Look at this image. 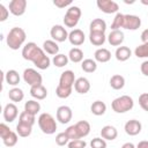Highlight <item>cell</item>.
Instances as JSON below:
<instances>
[{"label": "cell", "instance_id": "cell-1", "mask_svg": "<svg viewBox=\"0 0 148 148\" xmlns=\"http://www.w3.org/2000/svg\"><path fill=\"white\" fill-rule=\"evenodd\" d=\"M22 57L24 60L34 62L38 69H47L51 65V59L49 56H46L44 50L37 46V44L34 42H29L23 46Z\"/></svg>", "mask_w": 148, "mask_h": 148}, {"label": "cell", "instance_id": "cell-2", "mask_svg": "<svg viewBox=\"0 0 148 148\" xmlns=\"http://www.w3.org/2000/svg\"><path fill=\"white\" fill-rule=\"evenodd\" d=\"M25 38H27L25 31L20 27H14L8 31L7 37H6V43L9 49L18 50L24 44Z\"/></svg>", "mask_w": 148, "mask_h": 148}, {"label": "cell", "instance_id": "cell-3", "mask_svg": "<svg viewBox=\"0 0 148 148\" xmlns=\"http://www.w3.org/2000/svg\"><path fill=\"white\" fill-rule=\"evenodd\" d=\"M37 123H38L40 131L44 134L51 135V134L56 133V131H57V121L53 118V116L47 113V112L40 113L38 119H37Z\"/></svg>", "mask_w": 148, "mask_h": 148}, {"label": "cell", "instance_id": "cell-4", "mask_svg": "<svg viewBox=\"0 0 148 148\" xmlns=\"http://www.w3.org/2000/svg\"><path fill=\"white\" fill-rule=\"evenodd\" d=\"M134 106V101L128 95H123L114 98L111 103V108L116 113H125L132 110Z\"/></svg>", "mask_w": 148, "mask_h": 148}, {"label": "cell", "instance_id": "cell-5", "mask_svg": "<svg viewBox=\"0 0 148 148\" xmlns=\"http://www.w3.org/2000/svg\"><path fill=\"white\" fill-rule=\"evenodd\" d=\"M81 15H82V12H81L80 7L72 5L67 9V12H66V14L64 16V24L67 28H74V27H76V24L80 21Z\"/></svg>", "mask_w": 148, "mask_h": 148}, {"label": "cell", "instance_id": "cell-6", "mask_svg": "<svg viewBox=\"0 0 148 148\" xmlns=\"http://www.w3.org/2000/svg\"><path fill=\"white\" fill-rule=\"evenodd\" d=\"M23 80L30 87L39 86L43 82L42 75L36 69H34V68H25L24 69V72H23Z\"/></svg>", "mask_w": 148, "mask_h": 148}, {"label": "cell", "instance_id": "cell-7", "mask_svg": "<svg viewBox=\"0 0 148 148\" xmlns=\"http://www.w3.org/2000/svg\"><path fill=\"white\" fill-rule=\"evenodd\" d=\"M50 35L52 37V39L57 43H62L65 42L66 39H68V35L69 32H67L66 28L60 25V24H56L51 28L50 30Z\"/></svg>", "mask_w": 148, "mask_h": 148}, {"label": "cell", "instance_id": "cell-8", "mask_svg": "<svg viewBox=\"0 0 148 148\" xmlns=\"http://www.w3.org/2000/svg\"><path fill=\"white\" fill-rule=\"evenodd\" d=\"M96 5L98 9L105 14H117L119 10V6L113 0H97Z\"/></svg>", "mask_w": 148, "mask_h": 148}, {"label": "cell", "instance_id": "cell-9", "mask_svg": "<svg viewBox=\"0 0 148 148\" xmlns=\"http://www.w3.org/2000/svg\"><path fill=\"white\" fill-rule=\"evenodd\" d=\"M75 74L73 71L71 69H67L65 72H62L60 74V77H59V83L58 86L62 87V88H67V89H73L74 87V83H75Z\"/></svg>", "mask_w": 148, "mask_h": 148}, {"label": "cell", "instance_id": "cell-10", "mask_svg": "<svg viewBox=\"0 0 148 148\" xmlns=\"http://www.w3.org/2000/svg\"><path fill=\"white\" fill-rule=\"evenodd\" d=\"M141 27V18L136 15L132 14H125L124 15V24L123 28L126 30H138Z\"/></svg>", "mask_w": 148, "mask_h": 148}, {"label": "cell", "instance_id": "cell-11", "mask_svg": "<svg viewBox=\"0 0 148 148\" xmlns=\"http://www.w3.org/2000/svg\"><path fill=\"white\" fill-rule=\"evenodd\" d=\"M27 0H12L9 2L8 9L9 12L15 16H22L25 13L27 9Z\"/></svg>", "mask_w": 148, "mask_h": 148}, {"label": "cell", "instance_id": "cell-12", "mask_svg": "<svg viewBox=\"0 0 148 148\" xmlns=\"http://www.w3.org/2000/svg\"><path fill=\"white\" fill-rule=\"evenodd\" d=\"M56 117H57V120L60 124H68L72 120V117H73L72 109L67 105H61L57 109Z\"/></svg>", "mask_w": 148, "mask_h": 148}, {"label": "cell", "instance_id": "cell-13", "mask_svg": "<svg viewBox=\"0 0 148 148\" xmlns=\"http://www.w3.org/2000/svg\"><path fill=\"white\" fill-rule=\"evenodd\" d=\"M2 114H3L5 121H7V123H13V121L17 118V116H18V109H17V106L15 105V103H8V104L5 105Z\"/></svg>", "mask_w": 148, "mask_h": 148}, {"label": "cell", "instance_id": "cell-14", "mask_svg": "<svg viewBox=\"0 0 148 148\" xmlns=\"http://www.w3.org/2000/svg\"><path fill=\"white\" fill-rule=\"evenodd\" d=\"M124 130H125L126 134H128L131 136H135L141 132L142 124L136 119H131V120L126 121V124L124 126Z\"/></svg>", "mask_w": 148, "mask_h": 148}, {"label": "cell", "instance_id": "cell-15", "mask_svg": "<svg viewBox=\"0 0 148 148\" xmlns=\"http://www.w3.org/2000/svg\"><path fill=\"white\" fill-rule=\"evenodd\" d=\"M86 36L81 29H73L68 35V40L74 46H80L84 43Z\"/></svg>", "mask_w": 148, "mask_h": 148}, {"label": "cell", "instance_id": "cell-16", "mask_svg": "<svg viewBox=\"0 0 148 148\" xmlns=\"http://www.w3.org/2000/svg\"><path fill=\"white\" fill-rule=\"evenodd\" d=\"M108 42L112 46H119L123 44L125 39V35L121 30H111L110 34L108 35Z\"/></svg>", "mask_w": 148, "mask_h": 148}, {"label": "cell", "instance_id": "cell-17", "mask_svg": "<svg viewBox=\"0 0 148 148\" xmlns=\"http://www.w3.org/2000/svg\"><path fill=\"white\" fill-rule=\"evenodd\" d=\"M74 89L76 92L81 94V95H84L87 94L89 90H90V82L87 77H77L75 80V83H74Z\"/></svg>", "mask_w": 148, "mask_h": 148}, {"label": "cell", "instance_id": "cell-18", "mask_svg": "<svg viewBox=\"0 0 148 148\" xmlns=\"http://www.w3.org/2000/svg\"><path fill=\"white\" fill-rule=\"evenodd\" d=\"M118 136V131L112 125H105L101 130V138H103L105 141H112Z\"/></svg>", "mask_w": 148, "mask_h": 148}, {"label": "cell", "instance_id": "cell-19", "mask_svg": "<svg viewBox=\"0 0 148 148\" xmlns=\"http://www.w3.org/2000/svg\"><path fill=\"white\" fill-rule=\"evenodd\" d=\"M30 95L36 101H42V99L46 98V96H47V89L43 84L34 86V87H30Z\"/></svg>", "mask_w": 148, "mask_h": 148}, {"label": "cell", "instance_id": "cell-20", "mask_svg": "<svg viewBox=\"0 0 148 148\" xmlns=\"http://www.w3.org/2000/svg\"><path fill=\"white\" fill-rule=\"evenodd\" d=\"M106 22L103 18H94L89 24V32H103L105 34Z\"/></svg>", "mask_w": 148, "mask_h": 148}, {"label": "cell", "instance_id": "cell-21", "mask_svg": "<svg viewBox=\"0 0 148 148\" xmlns=\"http://www.w3.org/2000/svg\"><path fill=\"white\" fill-rule=\"evenodd\" d=\"M94 59L96 60V62H102V64L108 62L111 59V52L105 47H99L95 51Z\"/></svg>", "mask_w": 148, "mask_h": 148}, {"label": "cell", "instance_id": "cell-22", "mask_svg": "<svg viewBox=\"0 0 148 148\" xmlns=\"http://www.w3.org/2000/svg\"><path fill=\"white\" fill-rule=\"evenodd\" d=\"M43 50L45 53L47 54H51V56H57L59 53V45L57 42H54L53 39H46L44 43H43Z\"/></svg>", "mask_w": 148, "mask_h": 148}, {"label": "cell", "instance_id": "cell-23", "mask_svg": "<svg viewBox=\"0 0 148 148\" xmlns=\"http://www.w3.org/2000/svg\"><path fill=\"white\" fill-rule=\"evenodd\" d=\"M20 74L15 69H8L6 73H5V81L7 84L9 86H13V87H16L18 83H20Z\"/></svg>", "mask_w": 148, "mask_h": 148}, {"label": "cell", "instance_id": "cell-24", "mask_svg": "<svg viewBox=\"0 0 148 148\" xmlns=\"http://www.w3.org/2000/svg\"><path fill=\"white\" fill-rule=\"evenodd\" d=\"M131 56H132V51L128 46H118L114 52V57L118 61H126L131 58Z\"/></svg>", "mask_w": 148, "mask_h": 148}, {"label": "cell", "instance_id": "cell-25", "mask_svg": "<svg viewBox=\"0 0 148 148\" xmlns=\"http://www.w3.org/2000/svg\"><path fill=\"white\" fill-rule=\"evenodd\" d=\"M110 86L114 90H120L125 87V77L120 74H114L110 79Z\"/></svg>", "mask_w": 148, "mask_h": 148}, {"label": "cell", "instance_id": "cell-26", "mask_svg": "<svg viewBox=\"0 0 148 148\" xmlns=\"http://www.w3.org/2000/svg\"><path fill=\"white\" fill-rule=\"evenodd\" d=\"M89 40L95 46H102L105 43L106 37L103 32H89Z\"/></svg>", "mask_w": 148, "mask_h": 148}, {"label": "cell", "instance_id": "cell-27", "mask_svg": "<svg viewBox=\"0 0 148 148\" xmlns=\"http://www.w3.org/2000/svg\"><path fill=\"white\" fill-rule=\"evenodd\" d=\"M90 111L95 116H103L106 111V104L102 101H95L90 105Z\"/></svg>", "mask_w": 148, "mask_h": 148}, {"label": "cell", "instance_id": "cell-28", "mask_svg": "<svg viewBox=\"0 0 148 148\" xmlns=\"http://www.w3.org/2000/svg\"><path fill=\"white\" fill-rule=\"evenodd\" d=\"M74 125H75V127H76V130L79 132L80 138H84V136H87L90 133L91 127H90V124L87 120H80V121H77Z\"/></svg>", "mask_w": 148, "mask_h": 148}, {"label": "cell", "instance_id": "cell-29", "mask_svg": "<svg viewBox=\"0 0 148 148\" xmlns=\"http://www.w3.org/2000/svg\"><path fill=\"white\" fill-rule=\"evenodd\" d=\"M68 59L74 64L82 62L83 61V51L81 49H79V47L71 49L69 52H68Z\"/></svg>", "mask_w": 148, "mask_h": 148}, {"label": "cell", "instance_id": "cell-30", "mask_svg": "<svg viewBox=\"0 0 148 148\" xmlns=\"http://www.w3.org/2000/svg\"><path fill=\"white\" fill-rule=\"evenodd\" d=\"M8 97L13 103H17V102H21L24 98V92L21 88L14 87L8 91Z\"/></svg>", "mask_w": 148, "mask_h": 148}, {"label": "cell", "instance_id": "cell-31", "mask_svg": "<svg viewBox=\"0 0 148 148\" xmlns=\"http://www.w3.org/2000/svg\"><path fill=\"white\" fill-rule=\"evenodd\" d=\"M24 111L36 116L40 111V104L36 99H29L24 103Z\"/></svg>", "mask_w": 148, "mask_h": 148}, {"label": "cell", "instance_id": "cell-32", "mask_svg": "<svg viewBox=\"0 0 148 148\" xmlns=\"http://www.w3.org/2000/svg\"><path fill=\"white\" fill-rule=\"evenodd\" d=\"M81 68L86 73H94L97 69V62L95 59H84L81 62Z\"/></svg>", "mask_w": 148, "mask_h": 148}, {"label": "cell", "instance_id": "cell-33", "mask_svg": "<svg viewBox=\"0 0 148 148\" xmlns=\"http://www.w3.org/2000/svg\"><path fill=\"white\" fill-rule=\"evenodd\" d=\"M32 132V126L28 125V124H23V123H18L16 125V133L18 134V136L21 138H28Z\"/></svg>", "mask_w": 148, "mask_h": 148}, {"label": "cell", "instance_id": "cell-34", "mask_svg": "<svg viewBox=\"0 0 148 148\" xmlns=\"http://www.w3.org/2000/svg\"><path fill=\"white\" fill-rule=\"evenodd\" d=\"M69 59H68V56L66 54H62V53H58L57 56L53 57L52 59V64L58 67V68H61V67H65L67 64H68Z\"/></svg>", "mask_w": 148, "mask_h": 148}, {"label": "cell", "instance_id": "cell-35", "mask_svg": "<svg viewBox=\"0 0 148 148\" xmlns=\"http://www.w3.org/2000/svg\"><path fill=\"white\" fill-rule=\"evenodd\" d=\"M18 123H23V124L34 126V124L36 123V116H34L27 111H22L18 116Z\"/></svg>", "mask_w": 148, "mask_h": 148}, {"label": "cell", "instance_id": "cell-36", "mask_svg": "<svg viewBox=\"0 0 148 148\" xmlns=\"http://www.w3.org/2000/svg\"><path fill=\"white\" fill-rule=\"evenodd\" d=\"M124 15L121 13H117L112 23H111V30H120V28H123L124 24Z\"/></svg>", "mask_w": 148, "mask_h": 148}, {"label": "cell", "instance_id": "cell-37", "mask_svg": "<svg viewBox=\"0 0 148 148\" xmlns=\"http://www.w3.org/2000/svg\"><path fill=\"white\" fill-rule=\"evenodd\" d=\"M17 140H18V134H17L16 132L12 131L10 134H9L7 138H5V139L2 140V142H3V145H5L6 147H14V146L17 143Z\"/></svg>", "mask_w": 148, "mask_h": 148}, {"label": "cell", "instance_id": "cell-38", "mask_svg": "<svg viewBox=\"0 0 148 148\" xmlns=\"http://www.w3.org/2000/svg\"><path fill=\"white\" fill-rule=\"evenodd\" d=\"M134 54L138 58H148V43H142L136 46L134 50Z\"/></svg>", "mask_w": 148, "mask_h": 148}, {"label": "cell", "instance_id": "cell-39", "mask_svg": "<svg viewBox=\"0 0 148 148\" xmlns=\"http://www.w3.org/2000/svg\"><path fill=\"white\" fill-rule=\"evenodd\" d=\"M72 91H73V89L62 88L60 86H57V88H56V95L59 98H67V97H69L72 95Z\"/></svg>", "mask_w": 148, "mask_h": 148}, {"label": "cell", "instance_id": "cell-40", "mask_svg": "<svg viewBox=\"0 0 148 148\" xmlns=\"http://www.w3.org/2000/svg\"><path fill=\"white\" fill-rule=\"evenodd\" d=\"M65 133L67 134V136L69 138V140H77V139H81L80 135H79V132L75 127V125H71L66 128Z\"/></svg>", "mask_w": 148, "mask_h": 148}, {"label": "cell", "instance_id": "cell-41", "mask_svg": "<svg viewBox=\"0 0 148 148\" xmlns=\"http://www.w3.org/2000/svg\"><path fill=\"white\" fill-rule=\"evenodd\" d=\"M69 141H71V140H69V138L67 136V134H66L65 132L58 133V134L56 135V143H57L58 146H60V147L68 145Z\"/></svg>", "mask_w": 148, "mask_h": 148}, {"label": "cell", "instance_id": "cell-42", "mask_svg": "<svg viewBox=\"0 0 148 148\" xmlns=\"http://www.w3.org/2000/svg\"><path fill=\"white\" fill-rule=\"evenodd\" d=\"M91 148H106V141L103 138H94L90 141Z\"/></svg>", "mask_w": 148, "mask_h": 148}, {"label": "cell", "instance_id": "cell-43", "mask_svg": "<svg viewBox=\"0 0 148 148\" xmlns=\"http://www.w3.org/2000/svg\"><path fill=\"white\" fill-rule=\"evenodd\" d=\"M139 105L142 110L148 112V92H142L139 96Z\"/></svg>", "mask_w": 148, "mask_h": 148}, {"label": "cell", "instance_id": "cell-44", "mask_svg": "<svg viewBox=\"0 0 148 148\" xmlns=\"http://www.w3.org/2000/svg\"><path fill=\"white\" fill-rule=\"evenodd\" d=\"M87 142L82 139H77V140H71L67 145L68 148H86Z\"/></svg>", "mask_w": 148, "mask_h": 148}, {"label": "cell", "instance_id": "cell-45", "mask_svg": "<svg viewBox=\"0 0 148 148\" xmlns=\"http://www.w3.org/2000/svg\"><path fill=\"white\" fill-rule=\"evenodd\" d=\"M10 132H12V130L9 128V126H7L5 123H1L0 124V136H1L2 140L5 138H7L10 134Z\"/></svg>", "mask_w": 148, "mask_h": 148}, {"label": "cell", "instance_id": "cell-46", "mask_svg": "<svg viewBox=\"0 0 148 148\" xmlns=\"http://www.w3.org/2000/svg\"><path fill=\"white\" fill-rule=\"evenodd\" d=\"M9 15V9H7V7L2 3H0V22H5L8 18Z\"/></svg>", "mask_w": 148, "mask_h": 148}, {"label": "cell", "instance_id": "cell-47", "mask_svg": "<svg viewBox=\"0 0 148 148\" xmlns=\"http://www.w3.org/2000/svg\"><path fill=\"white\" fill-rule=\"evenodd\" d=\"M53 5L56 6V7H58V8H65V7H67V6H72V1L71 0H67V1H65V0H54L53 1Z\"/></svg>", "mask_w": 148, "mask_h": 148}, {"label": "cell", "instance_id": "cell-48", "mask_svg": "<svg viewBox=\"0 0 148 148\" xmlns=\"http://www.w3.org/2000/svg\"><path fill=\"white\" fill-rule=\"evenodd\" d=\"M140 69H141V73H142L145 76H148V60H145V61L141 64Z\"/></svg>", "mask_w": 148, "mask_h": 148}, {"label": "cell", "instance_id": "cell-49", "mask_svg": "<svg viewBox=\"0 0 148 148\" xmlns=\"http://www.w3.org/2000/svg\"><path fill=\"white\" fill-rule=\"evenodd\" d=\"M140 38H141V42H142V43H148V29H145V30L141 32Z\"/></svg>", "mask_w": 148, "mask_h": 148}, {"label": "cell", "instance_id": "cell-50", "mask_svg": "<svg viewBox=\"0 0 148 148\" xmlns=\"http://www.w3.org/2000/svg\"><path fill=\"white\" fill-rule=\"evenodd\" d=\"M136 148H148V140H142L136 145Z\"/></svg>", "mask_w": 148, "mask_h": 148}, {"label": "cell", "instance_id": "cell-51", "mask_svg": "<svg viewBox=\"0 0 148 148\" xmlns=\"http://www.w3.org/2000/svg\"><path fill=\"white\" fill-rule=\"evenodd\" d=\"M121 148H136V146H134V143H132V142H125L121 146Z\"/></svg>", "mask_w": 148, "mask_h": 148}, {"label": "cell", "instance_id": "cell-52", "mask_svg": "<svg viewBox=\"0 0 148 148\" xmlns=\"http://www.w3.org/2000/svg\"><path fill=\"white\" fill-rule=\"evenodd\" d=\"M141 3L142 5H148V0H141Z\"/></svg>", "mask_w": 148, "mask_h": 148}]
</instances>
